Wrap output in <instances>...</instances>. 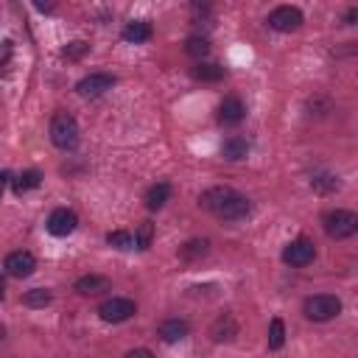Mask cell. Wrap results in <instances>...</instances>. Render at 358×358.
<instances>
[{
    "label": "cell",
    "mask_w": 358,
    "mask_h": 358,
    "mask_svg": "<svg viewBox=\"0 0 358 358\" xmlns=\"http://www.w3.org/2000/svg\"><path fill=\"white\" fill-rule=\"evenodd\" d=\"M249 213H252V201L246 199V196H241V193H229L227 196V201L213 213L215 218H221V221H243V218H249Z\"/></svg>",
    "instance_id": "obj_7"
},
{
    "label": "cell",
    "mask_w": 358,
    "mask_h": 358,
    "mask_svg": "<svg viewBox=\"0 0 358 358\" xmlns=\"http://www.w3.org/2000/svg\"><path fill=\"white\" fill-rule=\"evenodd\" d=\"M207 252H210V241H207V238H190L187 243L179 246V257H182L185 263H196V260H201Z\"/></svg>",
    "instance_id": "obj_17"
},
{
    "label": "cell",
    "mask_w": 358,
    "mask_h": 358,
    "mask_svg": "<svg viewBox=\"0 0 358 358\" xmlns=\"http://www.w3.org/2000/svg\"><path fill=\"white\" fill-rule=\"evenodd\" d=\"M313 257H316V246L308 238H294L282 249V263L285 266H294V268H302V266L313 263Z\"/></svg>",
    "instance_id": "obj_5"
},
{
    "label": "cell",
    "mask_w": 358,
    "mask_h": 358,
    "mask_svg": "<svg viewBox=\"0 0 358 358\" xmlns=\"http://www.w3.org/2000/svg\"><path fill=\"white\" fill-rule=\"evenodd\" d=\"M81 140V131H78V123L70 112H56L53 120H50V143L62 151H73Z\"/></svg>",
    "instance_id": "obj_1"
},
{
    "label": "cell",
    "mask_w": 358,
    "mask_h": 358,
    "mask_svg": "<svg viewBox=\"0 0 358 358\" xmlns=\"http://www.w3.org/2000/svg\"><path fill=\"white\" fill-rule=\"evenodd\" d=\"M285 344V322L280 316H274L268 322V350H280Z\"/></svg>",
    "instance_id": "obj_23"
},
{
    "label": "cell",
    "mask_w": 358,
    "mask_h": 358,
    "mask_svg": "<svg viewBox=\"0 0 358 358\" xmlns=\"http://www.w3.org/2000/svg\"><path fill=\"white\" fill-rule=\"evenodd\" d=\"M154 241V224L151 221H140L137 229H134V246L137 249H148Z\"/></svg>",
    "instance_id": "obj_27"
},
{
    "label": "cell",
    "mask_w": 358,
    "mask_h": 358,
    "mask_svg": "<svg viewBox=\"0 0 358 358\" xmlns=\"http://www.w3.org/2000/svg\"><path fill=\"white\" fill-rule=\"evenodd\" d=\"M338 185H341L338 176H333V173H316L310 179V187L319 193H333V190H338Z\"/></svg>",
    "instance_id": "obj_26"
},
{
    "label": "cell",
    "mask_w": 358,
    "mask_h": 358,
    "mask_svg": "<svg viewBox=\"0 0 358 358\" xmlns=\"http://www.w3.org/2000/svg\"><path fill=\"white\" fill-rule=\"evenodd\" d=\"M39 182H42V173H39L36 168H28V171H22V173L14 179V193H17V196H22V193H28V190L39 187Z\"/></svg>",
    "instance_id": "obj_21"
},
{
    "label": "cell",
    "mask_w": 358,
    "mask_h": 358,
    "mask_svg": "<svg viewBox=\"0 0 358 358\" xmlns=\"http://www.w3.org/2000/svg\"><path fill=\"white\" fill-rule=\"evenodd\" d=\"M3 338H6V327L0 324V344H3Z\"/></svg>",
    "instance_id": "obj_35"
},
{
    "label": "cell",
    "mask_w": 358,
    "mask_h": 358,
    "mask_svg": "<svg viewBox=\"0 0 358 358\" xmlns=\"http://www.w3.org/2000/svg\"><path fill=\"white\" fill-rule=\"evenodd\" d=\"M355 20H358V8L352 6V8L347 11V17H344V22H347V25H355Z\"/></svg>",
    "instance_id": "obj_30"
},
{
    "label": "cell",
    "mask_w": 358,
    "mask_h": 358,
    "mask_svg": "<svg viewBox=\"0 0 358 358\" xmlns=\"http://www.w3.org/2000/svg\"><path fill=\"white\" fill-rule=\"evenodd\" d=\"M151 36H154V28H151L148 20H131V22H126V28H123V39H126V42H134V45L148 42Z\"/></svg>",
    "instance_id": "obj_16"
},
{
    "label": "cell",
    "mask_w": 358,
    "mask_h": 358,
    "mask_svg": "<svg viewBox=\"0 0 358 358\" xmlns=\"http://www.w3.org/2000/svg\"><path fill=\"white\" fill-rule=\"evenodd\" d=\"M190 76L196 81H221L224 78V67L213 64V62H196V67H190Z\"/></svg>",
    "instance_id": "obj_20"
},
{
    "label": "cell",
    "mask_w": 358,
    "mask_h": 358,
    "mask_svg": "<svg viewBox=\"0 0 358 358\" xmlns=\"http://www.w3.org/2000/svg\"><path fill=\"white\" fill-rule=\"evenodd\" d=\"M134 313H137V305H134V299H126V296H109L98 305V316L109 324L129 322Z\"/></svg>",
    "instance_id": "obj_4"
},
{
    "label": "cell",
    "mask_w": 358,
    "mask_h": 358,
    "mask_svg": "<svg viewBox=\"0 0 358 358\" xmlns=\"http://www.w3.org/2000/svg\"><path fill=\"white\" fill-rule=\"evenodd\" d=\"M322 224L333 241H344L358 232V215L352 210H330V213H324Z\"/></svg>",
    "instance_id": "obj_3"
},
{
    "label": "cell",
    "mask_w": 358,
    "mask_h": 358,
    "mask_svg": "<svg viewBox=\"0 0 358 358\" xmlns=\"http://www.w3.org/2000/svg\"><path fill=\"white\" fill-rule=\"evenodd\" d=\"M238 319L232 316V313H221L213 324H210V338L215 341V344H227V341H235V336H238Z\"/></svg>",
    "instance_id": "obj_12"
},
{
    "label": "cell",
    "mask_w": 358,
    "mask_h": 358,
    "mask_svg": "<svg viewBox=\"0 0 358 358\" xmlns=\"http://www.w3.org/2000/svg\"><path fill=\"white\" fill-rule=\"evenodd\" d=\"M232 193V187H207L201 196H199V204H201V210H207V213H215L224 201H227V196Z\"/></svg>",
    "instance_id": "obj_18"
},
{
    "label": "cell",
    "mask_w": 358,
    "mask_h": 358,
    "mask_svg": "<svg viewBox=\"0 0 358 358\" xmlns=\"http://www.w3.org/2000/svg\"><path fill=\"white\" fill-rule=\"evenodd\" d=\"M76 291L81 296H101V294L112 291V280L103 274H84L76 280Z\"/></svg>",
    "instance_id": "obj_13"
},
{
    "label": "cell",
    "mask_w": 358,
    "mask_h": 358,
    "mask_svg": "<svg viewBox=\"0 0 358 358\" xmlns=\"http://www.w3.org/2000/svg\"><path fill=\"white\" fill-rule=\"evenodd\" d=\"M246 117V103L238 95H227L218 103V123L221 126H238Z\"/></svg>",
    "instance_id": "obj_11"
},
{
    "label": "cell",
    "mask_w": 358,
    "mask_h": 358,
    "mask_svg": "<svg viewBox=\"0 0 358 358\" xmlns=\"http://www.w3.org/2000/svg\"><path fill=\"white\" fill-rule=\"evenodd\" d=\"M112 87H115V76L112 73H90L76 84V92L84 95V98H98Z\"/></svg>",
    "instance_id": "obj_9"
},
{
    "label": "cell",
    "mask_w": 358,
    "mask_h": 358,
    "mask_svg": "<svg viewBox=\"0 0 358 358\" xmlns=\"http://www.w3.org/2000/svg\"><path fill=\"white\" fill-rule=\"evenodd\" d=\"M302 313L310 322H330L341 313V299L336 294H313L302 302Z\"/></svg>",
    "instance_id": "obj_2"
},
{
    "label": "cell",
    "mask_w": 358,
    "mask_h": 358,
    "mask_svg": "<svg viewBox=\"0 0 358 358\" xmlns=\"http://www.w3.org/2000/svg\"><path fill=\"white\" fill-rule=\"evenodd\" d=\"M45 227H48L50 235H56V238H67L70 232H76V227H78V215H76L73 210H67V207H56V210L48 215Z\"/></svg>",
    "instance_id": "obj_8"
},
{
    "label": "cell",
    "mask_w": 358,
    "mask_h": 358,
    "mask_svg": "<svg viewBox=\"0 0 358 358\" xmlns=\"http://www.w3.org/2000/svg\"><path fill=\"white\" fill-rule=\"evenodd\" d=\"M106 243L126 252V249H134V235L126 232V229H115V232H106Z\"/></svg>",
    "instance_id": "obj_24"
},
{
    "label": "cell",
    "mask_w": 358,
    "mask_h": 358,
    "mask_svg": "<svg viewBox=\"0 0 358 358\" xmlns=\"http://www.w3.org/2000/svg\"><path fill=\"white\" fill-rule=\"evenodd\" d=\"M87 50H90V45H87V42H81V39H76V42H70V45L62 50V59H67V62H76V59H81Z\"/></svg>",
    "instance_id": "obj_28"
},
{
    "label": "cell",
    "mask_w": 358,
    "mask_h": 358,
    "mask_svg": "<svg viewBox=\"0 0 358 358\" xmlns=\"http://www.w3.org/2000/svg\"><path fill=\"white\" fill-rule=\"evenodd\" d=\"M3 271L8 274V277H31L34 271H36V257L31 255V252H25V249H20V252H11L6 260H3Z\"/></svg>",
    "instance_id": "obj_10"
},
{
    "label": "cell",
    "mask_w": 358,
    "mask_h": 358,
    "mask_svg": "<svg viewBox=\"0 0 358 358\" xmlns=\"http://www.w3.org/2000/svg\"><path fill=\"white\" fill-rule=\"evenodd\" d=\"M168 199H171V185H168V182H157V185H151V187L145 190V207H148V210L165 207Z\"/></svg>",
    "instance_id": "obj_19"
},
{
    "label": "cell",
    "mask_w": 358,
    "mask_h": 358,
    "mask_svg": "<svg viewBox=\"0 0 358 358\" xmlns=\"http://www.w3.org/2000/svg\"><path fill=\"white\" fill-rule=\"evenodd\" d=\"M123 358H154V352L145 350V347H134V350H126Z\"/></svg>",
    "instance_id": "obj_29"
},
{
    "label": "cell",
    "mask_w": 358,
    "mask_h": 358,
    "mask_svg": "<svg viewBox=\"0 0 358 358\" xmlns=\"http://www.w3.org/2000/svg\"><path fill=\"white\" fill-rule=\"evenodd\" d=\"M36 8H39V11H50L53 6H50V3H36Z\"/></svg>",
    "instance_id": "obj_34"
},
{
    "label": "cell",
    "mask_w": 358,
    "mask_h": 358,
    "mask_svg": "<svg viewBox=\"0 0 358 358\" xmlns=\"http://www.w3.org/2000/svg\"><path fill=\"white\" fill-rule=\"evenodd\" d=\"M50 299H53V294L48 288H31V291H25L22 305H28V308H45Z\"/></svg>",
    "instance_id": "obj_25"
},
{
    "label": "cell",
    "mask_w": 358,
    "mask_h": 358,
    "mask_svg": "<svg viewBox=\"0 0 358 358\" xmlns=\"http://www.w3.org/2000/svg\"><path fill=\"white\" fill-rule=\"evenodd\" d=\"M8 179H11V173H8V171H0V199H3V190H6Z\"/></svg>",
    "instance_id": "obj_31"
},
{
    "label": "cell",
    "mask_w": 358,
    "mask_h": 358,
    "mask_svg": "<svg viewBox=\"0 0 358 358\" xmlns=\"http://www.w3.org/2000/svg\"><path fill=\"white\" fill-rule=\"evenodd\" d=\"M187 333H190V324H187L185 319H179V316L162 319V322H159V327H157V336H159L162 341H168V344H173V341H182Z\"/></svg>",
    "instance_id": "obj_14"
},
{
    "label": "cell",
    "mask_w": 358,
    "mask_h": 358,
    "mask_svg": "<svg viewBox=\"0 0 358 358\" xmlns=\"http://www.w3.org/2000/svg\"><path fill=\"white\" fill-rule=\"evenodd\" d=\"M3 291H6V271L0 268V299H3Z\"/></svg>",
    "instance_id": "obj_33"
},
{
    "label": "cell",
    "mask_w": 358,
    "mask_h": 358,
    "mask_svg": "<svg viewBox=\"0 0 358 358\" xmlns=\"http://www.w3.org/2000/svg\"><path fill=\"white\" fill-rule=\"evenodd\" d=\"M302 22H305V17H302V11L296 6H277L268 14V28L282 31V34H291V31L302 28Z\"/></svg>",
    "instance_id": "obj_6"
},
{
    "label": "cell",
    "mask_w": 358,
    "mask_h": 358,
    "mask_svg": "<svg viewBox=\"0 0 358 358\" xmlns=\"http://www.w3.org/2000/svg\"><path fill=\"white\" fill-rule=\"evenodd\" d=\"M6 62H8V45L0 50V73H3V67H6Z\"/></svg>",
    "instance_id": "obj_32"
},
{
    "label": "cell",
    "mask_w": 358,
    "mask_h": 358,
    "mask_svg": "<svg viewBox=\"0 0 358 358\" xmlns=\"http://www.w3.org/2000/svg\"><path fill=\"white\" fill-rule=\"evenodd\" d=\"M249 140L246 137H241V134H232V137H227L224 143H221V157L224 159H229V162H238V159H246V154H249Z\"/></svg>",
    "instance_id": "obj_15"
},
{
    "label": "cell",
    "mask_w": 358,
    "mask_h": 358,
    "mask_svg": "<svg viewBox=\"0 0 358 358\" xmlns=\"http://www.w3.org/2000/svg\"><path fill=\"white\" fill-rule=\"evenodd\" d=\"M185 53L193 56L196 62H201V59L210 53V39H207V36H187V42H185Z\"/></svg>",
    "instance_id": "obj_22"
}]
</instances>
